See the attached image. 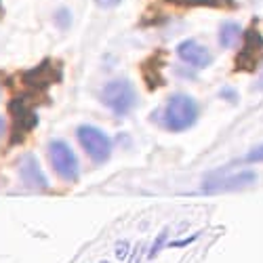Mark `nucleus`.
<instances>
[{"instance_id":"f257e3e1","label":"nucleus","mask_w":263,"mask_h":263,"mask_svg":"<svg viewBox=\"0 0 263 263\" xmlns=\"http://www.w3.org/2000/svg\"><path fill=\"white\" fill-rule=\"evenodd\" d=\"M198 120V103H196L190 95L177 93L168 97L164 109H162V126L173 130V133H181L194 126Z\"/></svg>"},{"instance_id":"f03ea898","label":"nucleus","mask_w":263,"mask_h":263,"mask_svg":"<svg viewBox=\"0 0 263 263\" xmlns=\"http://www.w3.org/2000/svg\"><path fill=\"white\" fill-rule=\"evenodd\" d=\"M101 101L105 107L112 109L116 116H126L130 109L137 105V93L126 78H114L103 86Z\"/></svg>"},{"instance_id":"7ed1b4c3","label":"nucleus","mask_w":263,"mask_h":263,"mask_svg":"<svg viewBox=\"0 0 263 263\" xmlns=\"http://www.w3.org/2000/svg\"><path fill=\"white\" fill-rule=\"evenodd\" d=\"M76 137L82 145V149L89 154V158L97 164H103L112 156V139H109L101 128L84 124L76 130Z\"/></svg>"},{"instance_id":"20e7f679","label":"nucleus","mask_w":263,"mask_h":263,"mask_svg":"<svg viewBox=\"0 0 263 263\" xmlns=\"http://www.w3.org/2000/svg\"><path fill=\"white\" fill-rule=\"evenodd\" d=\"M49 160H51L55 173L59 175L61 179H65V181H78V175H80L78 158H76L72 147L65 141L55 139V141L49 143Z\"/></svg>"},{"instance_id":"39448f33","label":"nucleus","mask_w":263,"mask_h":263,"mask_svg":"<svg viewBox=\"0 0 263 263\" xmlns=\"http://www.w3.org/2000/svg\"><path fill=\"white\" fill-rule=\"evenodd\" d=\"M263 55V36L255 28L245 32V47L236 57V72H253L261 63Z\"/></svg>"},{"instance_id":"423d86ee","label":"nucleus","mask_w":263,"mask_h":263,"mask_svg":"<svg viewBox=\"0 0 263 263\" xmlns=\"http://www.w3.org/2000/svg\"><path fill=\"white\" fill-rule=\"evenodd\" d=\"M257 181V173L255 171H242L236 175H228V177H209L202 183V192L206 194H219V192H236L249 187Z\"/></svg>"},{"instance_id":"0eeeda50","label":"nucleus","mask_w":263,"mask_h":263,"mask_svg":"<svg viewBox=\"0 0 263 263\" xmlns=\"http://www.w3.org/2000/svg\"><path fill=\"white\" fill-rule=\"evenodd\" d=\"M9 109H11V114H13V118H15V128H13V139H11V143H17L19 139H24V135L28 133V130H32V128L38 124V116L28 107V103L21 101V99L11 101Z\"/></svg>"},{"instance_id":"6e6552de","label":"nucleus","mask_w":263,"mask_h":263,"mask_svg":"<svg viewBox=\"0 0 263 263\" xmlns=\"http://www.w3.org/2000/svg\"><path fill=\"white\" fill-rule=\"evenodd\" d=\"M177 55L183 63L192 65V68H198V70H204L213 63V55L206 47H202L200 42L196 40H183L181 45L177 47Z\"/></svg>"},{"instance_id":"1a4fd4ad","label":"nucleus","mask_w":263,"mask_h":263,"mask_svg":"<svg viewBox=\"0 0 263 263\" xmlns=\"http://www.w3.org/2000/svg\"><path fill=\"white\" fill-rule=\"evenodd\" d=\"M57 80H59V70L53 65L51 59H45L38 68L24 74V82L28 86H32V89H47L49 84H53Z\"/></svg>"},{"instance_id":"9d476101","label":"nucleus","mask_w":263,"mask_h":263,"mask_svg":"<svg viewBox=\"0 0 263 263\" xmlns=\"http://www.w3.org/2000/svg\"><path fill=\"white\" fill-rule=\"evenodd\" d=\"M19 175H21V181H24L30 190H47L49 187V181L45 177V173H42V168L38 166V160L28 154L24 160H21L19 164Z\"/></svg>"},{"instance_id":"9b49d317","label":"nucleus","mask_w":263,"mask_h":263,"mask_svg":"<svg viewBox=\"0 0 263 263\" xmlns=\"http://www.w3.org/2000/svg\"><path fill=\"white\" fill-rule=\"evenodd\" d=\"M240 38H242V28H240L238 24H234V21H228V24H223L221 28H219V45H221L223 49H230V47L238 45Z\"/></svg>"},{"instance_id":"f8f14e48","label":"nucleus","mask_w":263,"mask_h":263,"mask_svg":"<svg viewBox=\"0 0 263 263\" xmlns=\"http://www.w3.org/2000/svg\"><path fill=\"white\" fill-rule=\"evenodd\" d=\"M175 7H223V0H166Z\"/></svg>"},{"instance_id":"ddd939ff","label":"nucleus","mask_w":263,"mask_h":263,"mask_svg":"<svg viewBox=\"0 0 263 263\" xmlns=\"http://www.w3.org/2000/svg\"><path fill=\"white\" fill-rule=\"evenodd\" d=\"M166 236H168V230H162V232H160V236H158V238L154 240V247L149 249V255H147L149 259H154V257H156V255L160 253V249H162V247L166 245Z\"/></svg>"},{"instance_id":"4468645a","label":"nucleus","mask_w":263,"mask_h":263,"mask_svg":"<svg viewBox=\"0 0 263 263\" xmlns=\"http://www.w3.org/2000/svg\"><path fill=\"white\" fill-rule=\"evenodd\" d=\"M245 162H249V164L263 162V143H261V145H257V147H253V149L249 152L247 158H245Z\"/></svg>"},{"instance_id":"2eb2a0df","label":"nucleus","mask_w":263,"mask_h":263,"mask_svg":"<svg viewBox=\"0 0 263 263\" xmlns=\"http://www.w3.org/2000/svg\"><path fill=\"white\" fill-rule=\"evenodd\" d=\"M55 21H57V24H59L61 28H68V26H70V21H72V17H70L68 9H61V11H57Z\"/></svg>"},{"instance_id":"dca6fc26","label":"nucleus","mask_w":263,"mask_h":263,"mask_svg":"<svg viewBox=\"0 0 263 263\" xmlns=\"http://www.w3.org/2000/svg\"><path fill=\"white\" fill-rule=\"evenodd\" d=\"M196 238H198V234H194V236H187V238H183V240H175V242H171L168 247H173V249H183V247L192 245Z\"/></svg>"},{"instance_id":"f3484780","label":"nucleus","mask_w":263,"mask_h":263,"mask_svg":"<svg viewBox=\"0 0 263 263\" xmlns=\"http://www.w3.org/2000/svg\"><path fill=\"white\" fill-rule=\"evenodd\" d=\"M128 255V242H118L116 245V257L118 259H126Z\"/></svg>"},{"instance_id":"a211bd4d","label":"nucleus","mask_w":263,"mask_h":263,"mask_svg":"<svg viewBox=\"0 0 263 263\" xmlns=\"http://www.w3.org/2000/svg\"><path fill=\"white\" fill-rule=\"evenodd\" d=\"M95 3L101 7V9H114V7H118L122 0H95Z\"/></svg>"},{"instance_id":"6ab92c4d","label":"nucleus","mask_w":263,"mask_h":263,"mask_svg":"<svg viewBox=\"0 0 263 263\" xmlns=\"http://www.w3.org/2000/svg\"><path fill=\"white\" fill-rule=\"evenodd\" d=\"M128 263H141V249H135V253H133V257H130Z\"/></svg>"},{"instance_id":"aec40b11","label":"nucleus","mask_w":263,"mask_h":263,"mask_svg":"<svg viewBox=\"0 0 263 263\" xmlns=\"http://www.w3.org/2000/svg\"><path fill=\"white\" fill-rule=\"evenodd\" d=\"M5 128H7V124H5V118L0 116V139H3V135H5Z\"/></svg>"},{"instance_id":"412c9836","label":"nucleus","mask_w":263,"mask_h":263,"mask_svg":"<svg viewBox=\"0 0 263 263\" xmlns=\"http://www.w3.org/2000/svg\"><path fill=\"white\" fill-rule=\"evenodd\" d=\"M257 89L263 91V74H261V78H259V82H257Z\"/></svg>"},{"instance_id":"4be33fe9","label":"nucleus","mask_w":263,"mask_h":263,"mask_svg":"<svg viewBox=\"0 0 263 263\" xmlns=\"http://www.w3.org/2000/svg\"><path fill=\"white\" fill-rule=\"evenodd\" d=\"M99 263H109V261H99Z\"/></svg>"}]
</instances>
